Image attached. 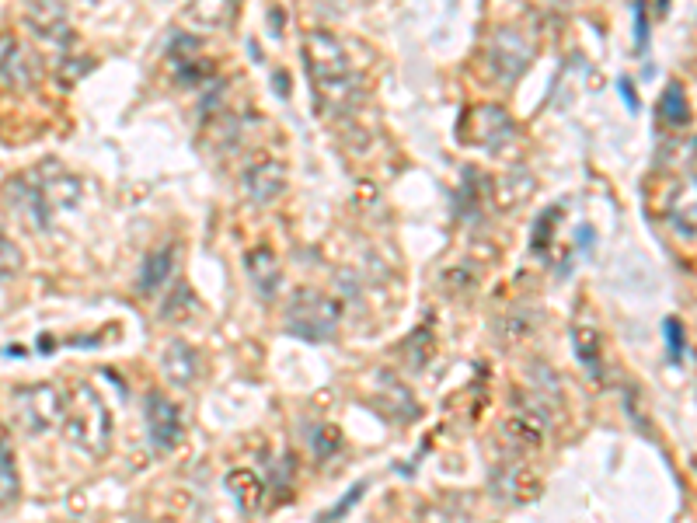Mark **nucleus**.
Listing matches in <instances>:
<instances>
[{"instance_id":"1","label":"nucleus","mask_w":697,"mask_h":523,"mask_svg":"<svg viewBox=\"0 0 697 523\" xmlns=\"http://www.w3.org/2000/svg\"><path fill=\"white\" fill-rule=\"evenodd\" d=\"M77 178H70L67 171H49V168H32L21 178H14L7 185L11 206H18L35 227H49L60 210H70L77 203Z\"/></svg>"},{"instance_id":"25","label":"nucleus","mask_w":697,"mask_h":523,"mask_svg":"<svg viewBox=\"0 0 697 523\" xmlns=\"http://www.w3.org/2000/svg\"><path fill=\"white\" fill-rule=\"evenodd\" d=\"M18 265H21V252L11 245V241L4 238V234H0V279L11 276V272L18 269Z\"/></svg>"},{"instance_id":"2","label":"nucleus","mask_w":697,"mask_h":523,"mask_svg":"<svg viewBox=\"0 0 697 523\" xmlns=\"http://www.w3.org/2000/svg\"><path fill=\"white\" fill-rule=\"evenodd\" d=\"M304 60H307V74H311V84L321 102L325 105L346 102L349 88H352V67H349V56H346V49H342V42L332 39L328 32H311L304 39Z\"/></svg>"},{"instance_id":"11","label":"nucleus","mask_w":697,"mask_h":523,"mask_svg":"<svg viewBox=\"0 0 697 523\" xmlns=\"http://www.w3.org/2000/svg\"><path fill=\"white\" fill-rule=\"evenodd\" d=\"M244 265H248V276H251V283H255V290L262 293L265 300L276 297L279 283H283V269H279L276 255H272L269 248H251Z\"/></svg>"},{"instance_id":"13","label":"nucleus","mask_w":697,"mask_h":523,"mask_svg":"<svg viewBox=\"0 0 697 523\" xmlns=\"http://www.w3.org/2000/svg\"><path fill=\"white\" fill-rule=\"evenodd\" d=\"M244 189L251 192V199H255V203H272V199L286 189L283 168H279V164H272V161L255 164V168L244 171Z\"/></svg>"},{"instance_id":"26","label":"nucleus","mask_w":697,"mask_h":523,"mask_svg":"<svg viewBox=\"0 0 697 523\" xmlns=\"http://www.w3.org/2000/svg\"><path fill=\"white\" fill-rule=\"evenodd\" d=\"M666 346H670L673 360H680V356H684V328H680L677 318L666 321Z\"/></svg>"},{"instance_id":"21","label":"nucleus","mask_w":697,"mask_h":523,"mask_svg":"<svg viewBox=\"0 0 697 523\" xmlns=\"http://www.w3.org/2000/svg\"><path fill=\"white\" fill-rule=\"evenodd\" d=\"M659 112H663V119L670 126H684L687 119H691V109H687V98H684V91H680V84H670V88L663 91Z\"/></svg>"},{"instance_id":"5","label":"nucleus","mask_w":697,"mask_h":523,"mask_svg":"<svg viewBox=\"0 0 697 523\" xmlns=\"http://www.w3.org/2000/svg\"><path fill=\"white\" fill-rule=\"evenodd\" d=\"M67 398L53 384H28L14 391V415L28 433H49L56 422H63Z\"/></svg>"},{"instance_id":"22","label":"nucleus","mask_w":697,"mask_h":523,"mask_svg":"<svg viewBox=\"0 0 697 523\" xmlns=\"http://www.w3.org/2000/svg\"><path fill=\"white\" fill-rule=\"evenodd\" d=\"M311 447H314V457H318V461H332V457L342 450V433H339V426H332V422H321V429L314 433Z\"/></svg>"},{"instance_id":"14","label":"nucleus","mask_w":697,"mask_h":523,"mask_svg":"<svg viewBox=\"0 0 697 523\" xmlns=\"http://www.w3.org/2000/svg\"><path fill=\"white\" fill-rule=\"evenodd\" d=\"M471 123L478 126V130H471V140L481 143V147H488V143H502L513 136V123H509V116L502 109H495V105H481V109H474Z\"/></svg>"},{"instance_id":"10","label":"nucleus","mask_w":697,"mask_h":523,"mask_svg":"<svg viewBox=\"0 0 697 523\" xmlns=\"http://www.w3.org/2000/svg\"><path fill=\"white\" fill-rule=\"evenodd\" d=\"M25 25L32 28L39 39L46 42H67L70 39V21H67V11L56 4H35L25 11Z\"/></svg>"},{"instance_id":"28","label":"nucleus","mask_w":697,"mask_h":523,"mask_svg":"<svg viewBox=\"0 0 697 523\" xmlns=\"http://www.w3.org/2000/svg\"><path fill=\"white\" fill-rule=\"evenodd\" d=\"M621 95H624V102H628L631 112L642 109V102H638V95H635V84H631V81H621Z\"/></svg>"},{"instance_id":"6","label":"nucleus","mask_w":697,"mask_h":523,"mask_svg":"<svg viewBox=\"0 0 697 523\" xmlns=\"http://www.w3.org/2000/svg\"><path fill=\"white\" fill-rule=\"evenodd\" d=\"M185 426H182V412L178 405L161 391H150L147 394V436H150V447L157 454H171L182 440Z\"/></svg>"},{"instance_id":"3","label":"nucleus","mask_w":697,"mask_h":523,"mask_svg":"<svg viewBox=\"0 0 697 523\" xmlns=\"http://www.w3.org/2000/svg\"><path fill=\"white\" fill-rule=\"evenodd\" d=\"M63 429L67 440L74 447H81L84 454H105L112 440V419L105 401L98 398V391L91 384H77L74 394L67 398L63 408Z\"/></svg>"},{"instance_id":"18","label":"nucleus","mask_w":697,"mask_h":523,"mask_svg":"<svg viewBox=\"0 0 697 523\" xmlns=\"http://www.w3.org/2000/svg\"><path fill=\"white\" fill-rule=\"evenodd\" d=\"M18 499V464L11 450V429L0 422V510Z\"/></svg>"},{"instance_id":"4","label":"nucleus","mask_w":697,"mask_h":523,"mask_svg":"<svg viewBox=\"0 0 697 523\" xmlns=\"http://www.w3.org/2000/svg\"><path fill=\"white\" fill-rule=\"evenodd\" d=\"M342 321V304L321 290H297L286 307V332L304 342H328Z\"/></svg>"},{"instance_id":"24","label":"nucleus","mask_w":697,"mask_h":523,"mask_svg":"<svg viewBox=\"0 0 697 523\" xmlns=\"http://www.w3.org/2000/svg\"><path fill=\"white\" fill-rule=\"evenodd\" d=\"M558 213H562V210H558V206H551L548 217L537 220V231H534V252H541V245L548 248L551 234H555V227H551V224H555V220H558Z\"/></svg>"},{"instance_id":"27","label":"nucleus","mask_w":697,"mask_h":523,"mask_svg":"<svg viewBox=\"0 0 697 523\" xmlns=\"http://www.w3.org/2000/svg\"><path fill=\"white\" fill-rule=\"evenodd\" d=\"M631 11H635V42H638V49H645V46H649V25H645V7L635 4Z\"/></svg>"},{"instance_id":"12","label":"nucleus","mask_w":697,"mask_h":523,"mask_svg":"<svg viewBox=\"0 0 697 523\" xmlns=\"http://www.w3.org/2000/svg\"><path fill=\"white\" fill-rule=\"evenodd\" d=\"M495 492H499L506 503H530V499H537L541 485H537V478L530 475V471H523L520 464H506V468H499V475H495Z\"/></svg>"},{"instance_id":"19","label":"nucleus","mask_w":697,"mask_h":523,"mask_svg":"<svg viewBox=\"0 0 697 523\" xmlns=\"http://www.w3.org/2000/svg\"><path fill=\"white\" fill-rule=\"evenodd\" d=\"M380 384H384L387 391H384V394H377V405L387 412V408H391V401H394L391 419H405V415H408V419H415V415H419V405H415V401H412V394H408L405 384H398L391 374L380 377Z\"/></svg>"},{"instance_id":"16","label":"nucleus","mask_w":697,"mask_h":523,"mask_svg":"<svg viewBox=\"0 0 697 523\" xmlns=\"http://www.w3.org/2000/svg\"><path fill=\"white\" fill-rule=\"evenodd\" d=\"M171 272H175V245L150 252L140 269V293H157L171 279Z\"/></svg>"},{"instance_id":"17","label":"nucleus","mask_w":697,"mask_h":523,"mask_svg":"<svg viewBox=\"0 0 697 523\" xmlns=\"http://www.w3.org/2000/svg\"><path fill=\"white\" fill-rule=\"evenodd\" d=\"M224 485H227V492L237 499V506H241L244 513L258 510V503H262V496H265V482L248 468L231 471V475L224 478Z\"/></svg>"},{"instance_id":"20","label":"nucleus","mask_w":697,"mask_h":523,"mask_svg":"<svg viewBox=\"0 0 697 523\" xmlns=\"http://www.w3.org/2000/svg\"><path fill=\"white\" fill-rule=\"evenodd\" d=\"M572 349H576V360L582 367H586L589 374H596V367H600V335H596L593 328H576V332H572Z\"/></svg>"},{"instance_id":"7","label":"nucleus","mask_w":697,"mask_h":523,"mask_svg":"<svg viewBox=\"0 0 697 523\" xmlns=\"http://www.w3.org/2000/svg\"><path fill=\"white\" fill-rule=\"evenodd\" d=\"M530 63V42L520 35V28H499L488 42V67L499 77L513 81L516 74H523Z\"/></svg>"},{"instance_id":"23","label":"nucleus","mask_w":697,"mask_h":523,"mask_svg":"<svg viewBox=\"0 0 697 523\" xmlns=\"http://www.w3.org/2000/svg\"><path fill=\"white\" fill-rule=\"evenodd\" d=\"M363 492H366V485H363V482H359V485H352V492H349V496H342L339 503H335V510H332V513H325V517H318V523H335L339 517H346V513L352 510V506L359 503V496H363Z\"/></svg>"},{"instance_id":"15","label":"nucleus","mask_w":697,"mask_h":523,"mask_svg":"<svg viewBox=\"0 0 697 523\" xmlns=\"http://www.w3.org/2000/svg\"><path fill=\"white\" fill-rule=\"evenodd\" d=\"M161 367H164V377H168L171 384L189 388L199 374V356L189 342H171L168 353H164V360H161Z\"/></svg>"},{"instance_id":"8","label":"nucleus","mask_w":697,"mask_h":523,"mask_svg":"<svg viewBox=\"0 0 697 523\" xmlns=\"http://www.w3.org/2000/svg\"><path fill=\"white\" fill-rule=\"evenodd\" d=\"M42 77V63L28 53L14 35H0V81L7 88H35Z\"/></svg>"},{"instance_id":"9","label":"nucleus","mask_w":697,"mask_h":523,"mask_svg":"<svg viewBox=\"0 0 697 523\" xmlns=\"http://www.w3.org/2000/svg\"><path fill=\"white\" fill-rule=\"evenodd\" d=\"M506 440L520 450H537L544 443V433H548V415L541 412L537 405H520L502 426Z\"/></svg>"}]
</instances>
